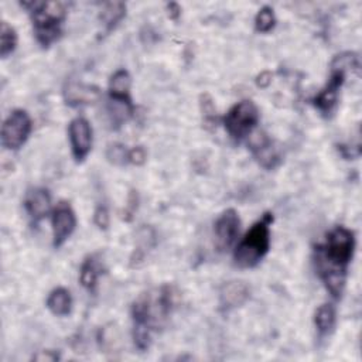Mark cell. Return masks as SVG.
<instances>
[{"instance_id":"4fadbf2b","label":"cell","mask_w":362,"mask_h":362,"mask_svg":"<svg viewBox=\"0 0 362 362\" xmlns=\"http://www.w3.org/2000/svg\"><path fill=\"white\" fill-rule=\"evenodd\" d=\"M64 96L68 105L79 106L95 102L99 98V90L93 86H88L78 82H69L64 90Z\"/></svg>"},{"instance_id":"5b68a950","label":"cell","mask_w":362,"mask_h":362,"mask_svg":"<svg viewBox=\"0 0 362 362\" xmlns=\"http://www.w3.org/2000/svg\"><path fill=\"white\" fill-rule=\"evenodd\" d=\"M33 124L28 113L14 109L1 126V144L7 150H18L28 139Z\"/></svg>"},{"instance_id":"2e32d148","label":"cell","mask_w":362,"mask_h":362,"mask_svg":"<svg viewBox=\"0 0 362 362\" xmlns=\"http://www.w3.org/2000/svg\"><path fill=\"white\" fill-rule=\"evenodd\" d=\"M126 16V4L122 1L106 3L100 11V21L105 33H110Z\"/></svg>"},{"instance_id":"7c38bea8","label":"cell","mask_w":362,"mask_h":362,"mask_svg":"<svg viewBox=\"0 0 362 362\" xmlns=\"http://www.w3.org/2000/svg\"><path fill=\"white\" fill-rule=\"evenodd\" d=\"M132 78L126 69H117L109 81V96L110 100L120 103H132L130 99Z\"/></svg>"},{"instance_id":"277c9868","label":"cell","mask_w":362,"mask_h":362,"mask_svg":"<svg viewBox=\"0 0 362 362\" xmlns=\"http://www.w3.org/2000/svg\"><path fill=\"white\" fill-rule=\"evenodd\" d=\"M257 122H259L257 106L249 99L238 102L223 116L225 129L235 141H240L242 139L249 136L256 127Z\"/></svg>"},{"instance_id":"44dd1931","label":"cell","mask_w":362,"mask_h":362,"mask_svg":"<svg viewBox=\"0 0 362 362\" xmlns=\"http://www.w3.org/2000/svg\"><path fill=\"white\" fill-rule=\"evenodd\" d=\"M276 25V16L272 7H262L255 17V28L257 33H269Z\"/></svg>"},{"instance_id":"484cf974","label":"cell","mask_w":362,"mask_h":362,"mask_svg":"<svg viewBox=\"0 0 362 362\" xmlns=\"http://www.w3.org/2000/svg\"><path fill=\"white\" fill-rule=\"evenodd\" d=\"M270 82H272V74L267 72V71L262 72V74L257 76V79H256V83H257V86H260V88H266Z\"/></svg>"},{"instance_id":"d4e9b609","label":"cell","mask_w":362,"mask_h":362,"mask_svg":"<svg viewBox=\"0 0 362 362\" xmlns=\"http://www.w3.org/2000/svg\"><path fill=\"white\" fill-rule=\"evenodd\" d=\"M59 356L57 355V354H54L52 351H40L35 356H34V359L35 361H40V362H44V361H47V362H52V361H57Z\"/></svg>"},{"instance_id":"7a4b0ae2","label":"cell","mask_w":362,"mask_h":362,"mask_svg":"<svg viewBox=\"0 0 362 362\" xmlns=\"http://www.w3.org/2000/svg\"><path fill=\"white\" fill-rule=\"evenodd\" d=\"M272 222L273 214L266 212L250 226L233 252V260L236 266L242 269L255 267L267 255L270 247Z\"/></svg>"},{"instance_id":"6da1fadb","label":"cell","mask_w":362,"mask_h":362,"mask_svg":"<svg viewBox=\"0 0 362 362\" xmlns=\"http://www.w3.org/2000/svg\"><path fill=\"white\" fill-rule=\"evenodd\" d=\"M355 249L354 232L344 226L332 229L324 245L315 249V263L318 273L334 298H338L345 284L348 264Z\"/></svg>"},{"instance_id":"3957f363","label":"cell","mask_w":362,"mask_h":362,"mask_svg":"<svg viewBox=\"0 0 362 362\" xmlns=\"http://www.w3.org/2000/svg\"><path fill=\"white\" fill-rule=\"evenodd\" d=\"M31 13L34 34L42 47H49L61 35V27L66 17L65 1H30L23 3Z\"/></svg>"},{"instance_id":"ba28073f","label":"cell","mask_w":362,"mask_h":362,"mask_svg":"<svg viewBox=\"0 0 362 362\" xmlns=\"http://www.w3.org/2000/svg\"><path fill=\"white\" fill-rule=\"evenodd\" d=\"M52 243L55 247L64 245V242L72 235L76 226V218L72 208L61 202L52 212Z\"/></svg>"},{"instance_id":"5bb4252c","label":"cell","mask_w":362,"mask_h":362,"mask_svg":"<svg viewBox=\"0 0 362 362\" xmlns=\"http://www.w3.org/2000/svg\"><path fill=\"white\" fill-rule=\"evenodd\" d=\"M252 148H253V153L262 167L273 168L277 165V163L280 160L279 154L274 150V147L272 146L270 140L266 137V134L259 133L256 136V141L252 143Z\"/></svg>"},{"instance_id":"8fae6325","label":"cell","mask_w":362,"mask_h":362,"mask_svg":"<svg viewBox=\"0 0 362 362\" xmlns=\"http://www.w3.org/2000/svg\"><path fill=\"white\" fill-rule=\"evenodd\" d=\"M51 206V197L45 188H33L25 194L24 208L27 214L34 219L40 221L44 218Z\"/></svg>"},{"instance_id":"9a60e30c","label":"cell","mask_w":362,"mask_h":362,"mask_svg":"<svg viewBox=\"0 0 362 362\" xmlns=\"http://www.w3.org/2000/svg\"><path fill=\"white\" fill-rule=\"evenodd\" d=\"M71 305H72V298L71 294L66 288L58 287L52 290L47 298V307L48 310L58 317L68 315L71 313Z\"/></svg>"},{"instance_id":"ffe728a7","label":"cell","mask_w":362,"mask_h":362,"mask_svg":"<svg viewBox=\"0 0 362 362\" xmlns=\"http://www.w3.org/2000/svg\"><path fill=\"white\" fill-rule=\"evenodd\" d=\"M154 245V232L150 228H141L137 233V246L134 250V256L132 257V263L140 262L147 250Z\"/></svg>"},{"instance_id":"ac0fdd59","label":"cell","mask_w":362,"mask_h":362,"mask_svg":"<svg viewBox=\"0 0 362 362\" xmlns=\"http://www.w3.org/2000/svg\"><path fill=\"white\" fill-rule=\"evenodd\" d=\"M314 324L320 335H327L335 325V310L331 304H322L317 308Z\"/></svg>"},{"instance_id":"9c48e42d","label":"cell","mask_w":362,"mask_h":362,"mask_svg":"<svg viewBox=\"0 0 362 362\" xmlns=\"http://www.w3.org/2000/svg\"><path fill=\"white\" fill-rule=\"evenodd\" d=\"M345 74L344 71L331 68V75L328 79V83L325 85V88L313 99L314 106L324 115V116H329L338 102V92L341 85L344 83L345 79Z\"/></svg>"},{"instance_id":"e0dca14e","label":"cell","mask_w":362,"mask_h":362,"mask_svg":"<svg viewBox=\"0 0 362 362\" xmlns=\"http://www.w3.org/2000/svg\"><path fill=\"white\" fill-rule=\"evenodd\" d=\"M98 277H99V262L95 255H90L81 264L79 281L88 291H93L98 284Z\"/></svg>"},{"instance_id":"52a82bcc","label":"cell","mask_w":362,"mask_h":362,"mask_svg":"<svg viewBox=\"0 0 362 362\" xmlns=\"http://www.w3.org/2000/svg\"><path fill=\"white\" fill-rule=\"evenodd\" d=\"M240 219L235 209L229 208L225 209L214 225V235H215V245L219 250L228 249L236 239L239 233Z\"/></svg>"},{"instance_id":"8992f818","label":"cell","mask_w":362,"mask_h":362,"mask_svg":"<svg viewBox=\"0 0 362 362\" xmlns=\"http://www.w3.org/2000/svg\"><path fill=\"white\" fill-rule=\"evenodd\" d=\"M71 150L74 158L81 163L86 158L92 148V127L83 117H75L68 127Z\"/></svg>"},{"instance_id":"d6986e66","label":"cell","mask_w":362,"mask_h":362,"mask_svg":"<svg viewBox=\"0 0 362 362\" xmlns=\"http://www.w3.org/2000/svg\"><path fill=\"white\" fill-rule=\"evenodd\" d=\"M17 45V34L16 30L7 24V21H1L0 30V55L1 58H7Z\"/></svg>"},{"instance_id":"7402d4cb","label":"cell","mask_w":362,"mask_h":362,"mask_svg":"<svg viewBox=\"0 0 362 362\" xmlns=\"http://www.w3.org/2000/svg\"><path fill=\"white\" fill-rule=\"evenodd\" d=\"M106 158L115 165H124L129 163V150L120 143H112L106 148Z\"/></svg>"},{"instance_id":"cb8c5ba5","label":"cell","mask_w":362,"mask_h":362,"mask_svg":"<svg viewBox=\"0 0 362 362\" xmlns=\"http://www.w3.org/2000/svg\"><path fill=\"white\" fill-rule=\"evenodd\" d=\"M146 151L143 147L137 146L132 150H129V163L132 164H136V165H141L144 161H146Z\"/></svg>"},{"instance_id":"30bf717a","label":"cell","mask_w":362,"mask_h":362,"mask_svg":"<svg viewBox=\"0 0 362 362\" xmlns=\"http://www.w3.org/2000/svg\"><path fill=\"white\" fill-rule=\"evenodd\" d=\"M250 296V288L245 281L230 280L222 284L219 290V303L223 308L230 310L246 303Z\"/></svg>"},{"instance_id":"603a6c76","label":"cell","mask_w":362,"mask_h":362,"mask_svg":"<svg viewBox=\"0 0 362 362\" xmlns=\"http://www.w3.org/2000/svg\"><path fill=\"white\" fill-rule=\"evenodd\" d=\"M93 222L96 223V226L99 229H103V230L107 229V226H109V212H107V208L105 205H99L95 209Z\"/></svg>"}]
</instances>
